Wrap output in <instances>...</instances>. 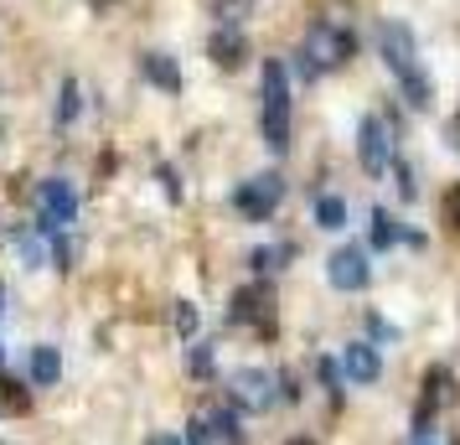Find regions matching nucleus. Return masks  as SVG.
I'll return each instance as SVG.
<instances>
[{
    "label": "nucleus",
    "mask_w": 460,
    "mask_h": 445,
    "mask_svg": "<svg viewBox=\"0 0 460 445\" xmlns=\"http://www.w3.org/2000/svg\"><path fill=\"white\" fill-rule=\"evenodd\" d=\"M73 254H78V249H73V238L67 234L52 238V264H58V270H73Z\"/></svg>",
    "instance_id": "5701e85b"
},
{
    "label": "nucleus",
    "mask_w": 460,
    "mask_h": 445,
    "mask_svg": "<svg viewBox=\"0 0 460 445\" xmlns=\"http://www.w3.org/2000/svg\"><path fill=\"white\" fill-rule=\"evenodd\" d=\"M398 191H403V197H419V182H414L409 166H398Z\"/></svg>",
    "instance_id": "cd10ccee"
},
{
    "label": "nucleus",
    "mask_w": 460,
    "mask_h": 445,
    "mask_svg": "<svg viewBox=\"0 0 460 445\" xmlns=\"http://www.w3.org/2000/svg\"><path fill=\"white\" fill-rule=\"evenodd\" d=\"M249 11H253V0H212V16H217L223 26H238Z\"/></svg>",
    "instance_id": "a211bd4d"
},
{
    "label": "nucleus",
    "mask_w": 460,
    "mask_h": 445,
    "mask_svg": "<svg viewBox=\"0 0 460 445\" xmlns=\"http://www.w3.org/2000/svg\"><path fill=\"white\" fill-rule=\"evenodd\" d=\"M352 52H357V37L347 31V26L315 22L311 31H305V47H300V78L332 73V67H341L347 58H352Z\"/></svg>",
    "instance_id": "7ed1b4c3"
},
{
    "label": "nucleus",
    "mask_w": 460,
    "mask_h": 445,
    "mask_svg": "<svg viewBox=\"0 0 460 445\" xmlns=\"http://www.w3.org/2000/svg\"><path fill=\"white\" fill-rule=\"evenodd\" d=\"M88 5H93V11H109V5H114V0H88Z\"/></svg>",
    "instance_id": "7c9ffc66"
},
{
    "label": "nucleus",
    "mask_w": 460,
    "mask_h": 445,
    "mask_svg": "<svg viewBox=\"0 0 460 445\" xmlns=\"http://www.w3.org/2000/svg\"><path fill=\"white\" fill-rule=\"evenodd\" d=\"M377 47H383V63L403 84V99L414 109H429V78L419 67V37L403 22H383L377 26Z\"/></svg>",
    "instance_id": "f257e3e1"
},
{
    "label": "nucleus",
    "mask_w": 460,
    "mask_h": 445,
    "mask_svg": "<svg viewBox=\"0 0 460 445\" xmlns=\"http://www.w3.org/2000/svg\"><path fill=\"white\" fill-rule=\"evenodd\" d=\"M73 212H78V187L67 176L42 182V223H37V234H63L73 223Z\"/></svg>",
    "instance_id": "423d86ee"
},
{
    "label": "nucleus",
    "mask_w": 460,
    "mask_h": 445,
    "mask_svg": "<svg viewBox=\"0 0 460 445\" xmlns=\"http://www.w3.org/2000/svg\"><path fill=\"white\" fill-rule=\"evenodd\" d=\"M264 316H270V290L253 285V290H238L233 296V321H264Z\"/></svg>",
    "instance_id": "4468645a"
},
{
    "label": "nucleus",
    "mask_w": 460,
    "mask_h": 445,
    "mask_svg": "<svg viewBox=\"0 0 460 445\" xmlns=\"http://www.w3.org/2000/svg\"><path fill=\"white\" fill-rule=\"evenodd\" d=\"M181 445H212V424L208 420H191L187 424V441H181Z\"/></svg>",
    "instance_id": "393cba45"
},
{
    "label": "nucleus",
    "mask_w": 460,
    "mask_h": 445,
    "mask_svg": "<svg viewBox=\"0 0 460 445\" xmlns=\"http://www.w3.org/2000/svg\"><path fill=\"white\" fill-rule=\"evenodd\" d=\"M197 306L191 300H176V311H171V326H176V337H197Z\"/></svg>",
    "instance_id": "6ab92c4d"
},
{
    "label": "nucleus",
    "mask_w": 460,
    "mask_h": 445,
    "mask_svg": "<svg viewBox=\"0 0 460 445\" xmlns=\"http://www.w3.org/2000/svg\"><path fill=\"white\" fill-rule=\"evenodd\" d=\"M58 378H63V352H58L52 342L31 347V383H37V388H52Z\"/></svg>",
    "instance_id": "f8f14e48"
},
{
    "label": "nucleus",
    "mask_w": 460,
    "mask_h": 445,
    "mask_svg": "<svg viewBox=\"0 0 460 445\" xmlns=\"http://www.w3.org/2000/svg\"><path fill=\"white\" fill-rule=\"evenodd\" d=\"M403 238H409V234L398 228V218H394V212H383V208H377V212H373V249H394V244H403Z\"/></svg>",
    "instance_id": "2eb2a0df"
},
{
    "label": "nucleus",
    "mask_w": 460,
    "mask_h": 445,
    "mask_svg": "<svg viewBox=\"0 0 460 445\" xmlns=\"http://www.w3.org/2000/svg\"><path fill=\"white\" fill-rule=\"evenodd\" d=\"M326 280H332V290H347V296H357V290H367V280H373V264H367V254L362 249H336L332 259H326Z\"/></svg>",
    "instance_id": "6e6552de"
},
{
    "label": "nucleus",
    "mask_w": 460,
    "mask_h": 445,
    "mask_svg": "<svg viewBox=\"0 0 460 445\" xmlns=\"http://www.w3.org/2000/svg\"><path fill=\"white\" fill-rule=\"evenodd\" d=\"M0 362H5V347H0Z\"/></svg>",
    "instance_id": "f704fd0d"
},
{
    "label": "nucleus",
    "mask_w": 460,
    "mask_h": 445,
    "mask_svg": "<svg viewBox=\"0 0 460 445\" xmlns=\"http://www.w3.org/2000/svg\"><path fill=\"white\" fill-rule=\"evenodd\" d=\"M321 378H326V388H341V362H332V358H321Z\"/></svg>",
    "instance_id": "bb28decb"
},
{
    "label": "nucleus",
    "mask_w": 460,
    "mask_h": 445,
    "mask_svg": "<svg viewBox=\"0 0 460 445\" xmlns=\"http://www.w3.org/2000/svg\"><path fill=\"white\" fill-rule=\"evenodd\" d=\"M357 161H362L367 176H383L394 166V129L383 125L377 114H362V125H357Z\"/></svg>",
    "instance_id": "39448f33"
},
{
    "label": "nucleus",
    "mask_w": 460,
    "mask_h": 445,
    "mask_svg": "<svg viewBox=\"0 0 460 445\" xmlns=\"http://www.w3.org/2000/svg\"><path fill=\"white\" fill-rule=\"evenodd\" d=\"M78 104H84V99H78V78H67L63 104H58V125H73V120H78Z\"/></svg>",
    "instance_id": "aec40b11"
},
{
    "label": "nucleus",
    "mask_w": 460,
    "mask_h": 445,
    "mask_svg": "<svg viewBox=\"0 0 460 445\" xmlns=\"http://www.w3.org/2000/svg\"><path fill=\"white\" fill-rule=\"evenodd\" d=\"M212 430H217V441H228V445L243 441V430H238V420H233V409H217V414H212Z\"/></svg>",
    "instance_id": "412c9836"
},
{
    "label": "nucleus",
    "mask_w": 460,
    "mask_h": 445,
    "mask_svg": "<svg viewBox=\"0 0 460 445\" xmlns=\"http://www.w3.org/2000/svg\"><path fill=\"white\" fill-rule=\"evenodd\" d=\"M259 93H264V109H259V129H264V146L274 156L290 150V73L279 58L264 63V78H259Z\"/></svg>",
    "instance_id": "f03ea898"
},
{
    "label": "nucleus",
    "mask_w": 460,
    "mask_h": 445,
    "mask_svg": "<svg viewBox=\"0 0 460 445\" xmlns=\"http://www.w3.org/2000/svg\"><path fill=\"white\" fill-rule=\"evenodd\" d=\"M414 445H429V441H424V435H419V441H414Z\"/></svg>",
    "instance_id": "473e14b6"
},
{
    "label": "nucleus",
    "mask_w": 460,
    "mask_h": 445,
    "mask_svg": "<svg viewBox=\"0 0 460 445\" xmlns=\"http://www.w3.org/2000/svg\"><path fill=\"white\" fill-rule=\"evenodd\" d=\"M279 259H290V249H253V254H249V264L259 270V275H270V270L279 264Z\"/></svg>",
    "instance_id": "4be33fe9"
},
{
    "label": "nucleus",
    "mask_w": 460,
    "mask_h": 445,
    "mask_svg": "<svg viewBox=\"0 0 460 445\" xmlns=\"http://www.w3.org/2000/svg\"><path fill=\"white\" fill-rule=\"evenodd\" d=\"M315 228H326V234H341V228H347V197H336V191L315 197Z\"/></svg>",
    "instance_id": "ddd939ff"
},
{
    "label": "nucleus",
    "mask_w": 460,
    "mask_h": 445,
    "mask_svg": "<svg viewBox=\"0 0 460 445\" xmlns=\"http://www.w3.org/2000/svg\"><path fill=\"white\" fill-rule=\"evenodd\" d=\"M208 58L233 73V67H243V58H249V37H243L238 26H217V31H212V42H208Z\"/></svg>",
    "instance_id": "9d476101"
},
{
    "label": "nucleus",
    "mask_w": 460,
    "mask_h": 445,
    "mask_svg": "<svg viewBox=\"0 0 460 445\" xmlns=\"http://www.w3.org/2000/svg\"><path fill=\"white\" fill-rule=\"evenodd\" d=\"M155 182L166 187V197H171V202H181V187H176V171H171V166H161V171H155Z\"/></svg>",
    "instance_id": "a878e982"
},
{
    "label": "nucleus",
    "mask_w": 460,
    "mask_h": 445,
    "mask_svg": "<svg viewBox=\"0 0 460 445\" xmlns=\"http://www.w3.org/2000/svg\"><path fill=\"white\" fill-rule=\"evenodd\" d=\"M285 202V176L279 171H259V176H249L243 187L233 191V208L243 212L249 223H264V218H274V208Z\"/></svg>",
    "instance_id": "20e7f679"
},
{
    "label": "nucleus",
    "mask_w": 460,
    "mask_h": 445,
    "mask_svg": "<svg viewBox=\"0 0 460 445\" xmlns=\"http://www.w3.org/2000/svg\"><path fill=\"white\" fill-rule=\"evenodd\" d=\"M445 218H450V223H456V228H460V187L450 191V197H445Z\"/></svg>",
    "instance_id": "c85d7f7f"
},
{
    "label": "nucleus",
    "mask_w": 460,
    "mask_h": 445,
    "mask_svg": "<svg viewBox=\"0 0 460 445\" xmlns=\"http://www.w3.org/2000/svg\"><path fill=\"white\" fill-rule=\"evenodd\" d=\"M341 373L352 383H362V388L383 378V358H377L373 342H347V347H341Z\"/></svg>",
    "instance_id": "1a4fd4ad"
},
{
    "label": "nucleus",
    "mask_w": 460,
    "mask_h": 445,
    "mask_svg": "<svg viewBox=\"0 0 460 445\" xmlns=\"http://www.w3.org/2000/svg\"><path fill=\"white\" fill-rule=\"evenodd\" d=\"M274 383H279V378L264 373V368H238V373L228 378L233 404H238V409H249V414H264V409L279 399V394H274Z\"/></svg>",
    "instance_id": "0eeeda50"
},
{
    "label": "nucleus",
    "mask_w": 460,
    "mask_h": 445,
    "mask_svg": "<svg viewBox=\"0 0 460 445\" xmlns=\"http://www.w3.org/2000/svg\"><path fill=\"white\" fill-rule=\"evenodd\" d=\"M11 249H16V254H22V264H31V270H37V264H42V234H37V228H16V234H11Z\"/></svg>",
    "instance_id": "dca6fc26"
},
{
    "label": "nucleus",
    "mask_w": 460,
    "mask_h": 445,
    "mask_svg": "<svg viewBox=\"0 0 460 445\" xmlns=\"http://www.w3.org/2000/svg\"><path fill=\"white\" fill-rule=\"evenodd\" d=\"M290 445H311V441H290Z\"/></svg>",
    "instance_id": "72a5a7b5"
},
{
    "label": "nucleus",
    "mask_w": 460,
    "mask_h": 445,
    "mask_svg": "<svg viewBox=\"0 0 460 445\" xmlns=\"http://www.w3.org/2000/svg\"><path fill=\"white\" fill-rule=\"evenodd\" d=\"M26 409H31V399H26L22 383L0 378V414H26Z\"/></svg>",
    "instance_id": "f3484780"
},
{
    "label": "nucleus",
    "mask_w": 460,
    "mask_h": 445,
    "mask_svg": "<svg viewBox=\"0 0 460 445\" xmlns=\"http://www.w3.org/2000/svg\"><path fill=\"white\" fill-rule=\"evenodd\" d=\"M0 316H5V290H0Z\"/></svg>",
    "instance_id": "2f4dec72"
},
{
    "label": "nucleus",
    "mask_w": 460,
    "mask_h": 445,
    "mask_svg": "<svg viewBox=\"0 0 460 445\" xmlns=\"http://www.w3.org/2000/svg\"><path fill=\"white\" fill-rule=\"evenodd\" d=\"M140 73L150 78V88H161V93H181V67L171 52H146L140 58Z\"/></svg>",
    "instance_id": "9b49d317"
},
{
    "label": "nucleus",
    "mask_w": 460,
    "mask_h": 445,
    "mask_svg": "<svg viewBox=\"0 0 460 445\" xmlns=\"http://www.w3.org/2000/svg\"><path fill=\"white\" fill-rule=\"evenodd\" d=\"M150 445H181V435H171V430H161V435H150Z\"/></svg>",
    "instance_id": "c756f323"
},
{
    "label": "nucleus",
    "mask_w": 460,
    "mask_h": 445,
    "mask_svg": "<svg viewBox=\"0 0 460 445\" xmlns=\"http://www.w3.org/2000/svg\"><path fill=\"white\" fill-rule=\"evenodd\" d=\"M187 368H191V373H197V378H208V373H212V342H208V347H191Z\"/></svg>",
    "instance_id": "b1692460"
}]
</instances>
